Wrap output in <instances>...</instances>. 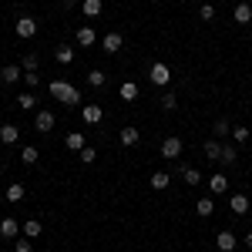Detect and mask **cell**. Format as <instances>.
Returning <instances> with one entry per match:
<instances>
[{
	"label": "cell",
	"mask_w": 252,
	"mask_h": 252,
	"mask_svg": "<svg viewBox=\"0 0 252 252\" xmlns=\"http://www.w3.org/2000/svg\"><path fill=\"white\" fill-rule=\"evenodd\" d=\"M51 94H54V101H64L67 108H78L81 104V91L74 84H67V81H51Z\"/></svg>",
	"instance_id": "obj_1"
},
{
	"label": "cell",
	"mask_w": 252,
	"mask_h": 252,
	"mask_svg": "<svg viewBox=\"0 0 252 252\" xmlns=\"http://www.w3.org/2000/svg\"><path fill=\"white\" fill-rule=\"evenodd\" d=\"M148 78H152V84H158V88H168V84H172V67L161 64V61H155L152 71H148Z\"/></svg>",
	"instance_id": "obj_2"
},
{
	"label": "cell",
	"mask_w": 252,
	"mask_h": 252,
	"mask_svg": "<svg viewBox=\"0 0 252 252\" xmlns=\"http://www.w3.org/2000/svg\"><path fill=\"white\" fill-rule=\"evenodd\" d=\"M182 152H185V141H182L178 135H172V138H165V141H161V158L175 161V158H182Z\"/></svg>",
	"instance_id": "obj_3"
},
{
	"label": "cell",
	"mask_w": 252,
	"mask_h": 252,
	"mask_svg": "<svg viewBox=\"0 0 252 252\" xmlns=\"http://www.w3.org/2000/svg\"><path fill=\"white\" fill-rule=\"evenodd\" d=\"M14 31H17V37H24V40L37 37V20L24 14V17H17V24H14Z\"/></svg>",
	"instance_id": "obj_4"
},
{
	"label": "cell",
	"mask_w": 252,
	"mask_h": 252,
	"mask_svg": "<svg viewBox=\"0 0 252 252\" xmlns=\"http://www.w3.org/2000/svg\"><path fill=\"white\" fill-rule=\"evenodd\" d=\"M54 111H47V108H40L37 115H34V128H37L40 135H47V131H54Z\"/></svg>",
	"instance_id": "obj_5"
},
{
	"label": "cell",
	"mask_w": 252,
	"mask_h": 252,
	"mask_svg": "<svg viewBox=\"0 0 252 252\" xmlns=\"http://www.w3.org/2000/svg\"><path fill=\"white\" fill-rule=\"evenodd\" d=\"M215 246H219V252H235V246H239V235L229 232V229H222V232L215 235Z\"/></svg>",
	"instance_id": "obj_6"
},
{
	"label": "cell",
	"mask_w": 252,
	"mask_h": 252,
	"mask_svg": "<svg viewBox=\"0 0 252 252\" xmlns=\"http://www.w3.org/2000/svg\"><path fill=\"white\" fill-rule=\"evenodd\" d=\"M101 47H104V54H118V51L125 47V37H121L118 31H111V34H104V40H101Z\"/></svg>",
	"instance_id": "obj_7"
},
{
	"label": "cell",
	"mask_w": 252,
	"mask_h": 252,
	"mask_svg": "<svg viewBox=\"0 0 252 252\" xmlns=\"http://www.w3.org/2000/svg\"><path fill=\"white\" fill-rule=\"evenodd\" d=\"M81 118H84V125H101V118H104V111H101V104H84L81 108Z\"/></svg>",
	"instance_id": "obj_8"
},
{
	"label": "cell",
	"mask_w": 252,
	"mask_h": 252,
	"mask_svg": "<svg viewBox=\"0 0 252 252\" xmlns=\"http://www.w3.org/2000/svg\"><path fill=\"white\" fill-rule=\"evenodd\" d=\"M20 232H24V225H20L17 219H0V235L3 239H17Z\"/></svg>",
	"instance_id": "obj_9"
},
{
	"label": "cell",
	"mask_w": 252,
	"mask_h": 252,
	"mask_svg": "<svg viewBox=\"0 0 252 252\" xmlns=\"http://www.w3.org/2000/svg\"><path fill=\"white\" fill-rule=\"evenodd\" d=\"M24 195H27L24 182H10V185H7V192H3V198H7L10 205H17V202H24Z\"/></svg>",
	"instance_id": "obj_10"
},
{
	"label": "cell",
	"mask_w": 252,
	"mask_h": 252,
	"mask_svg": "<svg viewBox=\"0 0 252 252\" xmlns=\"http://www.w3.org/2000/svg\"><path fill=\"white\" fill-rule=\"evenodd\" d=\"M74 37H78L81 47H94V44H97V34H94V27H91V24L78 27V34H74Z\"/></svg>",
	"instance_id": "obj_11"
},
{
	"label": "cell",
	"mask_w": 252,
	"mask_h": 252,
	"mask_svg": "<svg viewBox=\"0 0 252 252\" xmlns=\"http://www.w3.org/2000/svg\"><path fill=\"white\" fill-rule=\"evenodd\" d=\"M20 78H24V67H20V64H7V67L0 71V81H3V84H17Z\"/></svg>",
	"instance_id": "obj_12"
},
{
	"label": "cell",
	"mask_w": 252,
	"mask_h": 252,
	"mask_svg": "<svg viewBox=\"0 0 252 252\" xmlns=\"http://www.w3.org/2000/svg\"><path fill=\"white\" fill-rule=\"evenodd\" d=\"M118 141H121L125 148H135L138 141H141V131H138V128H121V131H118Z\"/></svg>",
	"instance_id": "obj_13"
},
{
	"label": "cell",
	"mask_w": 252,
	"mask_h": 252,
	"mask_svg": "<svg viewBox=\"0 0 252 252\" xmlns=\"http://www.w3.org/2000/svg\"><path fill=\"white\" fill-rule=\"evenodd\" d=\"M202 152H205L209 161H222V141H219V138H209V141L202 145Z\"/></svg>",
	"instance_id": "obj_14"
},
{
	"label": "cell",
	"mask_w": 252,
	"mask_h": 252,
	"mask_svg": "<svg viewBox=\"0 0 252 252\" xmlns=\"http://www.w3.org/2000/svg\"><path fill=\"white\" fill-rule=\"evenodd\" d=\"M209 192H212V195H225V192H229V178H225L222 172H215L212 178H209Z\"/></svg>",
	"instance_id": "obj_15"
},
{
	"label": "cell",
	"mask_w": 252,
	"mask_h": 252,
	"mask_svg": "<svg viewBox=\"0 0 252 252\" xmlns=\"http://www.w3.org/2000/svg\"><path fill=\"white\" fill-rule=\"evenodd\" d=\"M178 175L185 178V185H202V172L192 165H178Z\"/></svg>",
	"instance_id": "obj_16"
},
{
	"label": "cell",
	"mask_w": 252,
	"mask_h": 252,
	"mask_svg": "<svg viewBox=\"0 0 252 252\" xmlns=\"http://www.w3.org/2000/svg\"><path fill=\"white\" fill-rule=\"evenodd\" d=\"M232 20L235 24H252V3H235Z\"/></svg>",
	"instance_id": "obj_17"
},
{
	"label": "cell",
	"mask_w": 252,
	"mask_h": 252,
	"mask_svg": "<svg viewBox=\"0 0 252 252\" xmlns=\"http://www.w3.org/2000/svg\"><path fill=\"white\" fill-rule=\"evenodd\" d=\"M148 185H152L155 192H165V189L172 185V175H168V172H155L152 178H148Z\"/></svg>",
	"instance_id": "obj_18"
},
{
	"label": "cell",
	"mask_w": 252,
	"mask_h": 252,
	"mask_svg": "<svg viewBox=\"0 0 252 252\" xmlns=\"http://www.w3.org/2000/svg\"><path fill=\"white\" fill-rule=\"evenodd\" d=\"M229 212L232 215H246L249 212V198H246V195H232V198H229Z\"/></svg>",
	"instance_id": "obj_19"
},
{
	"label": "cell",
	"mask_w": 252,
	"mask_h": 252,
	"mask_svg": "<svg viewBox=\"0 0 252 252\" xmlns=\"http://www.w3.org/2000/svg\"><path fill=\"white\" fill-rule=\"evenodd\" d=\"M81 10H84V17H88V20H94V17H101L104 3H101V0H84V3H81Z\"/></svg>",
	"instance_id": "obj_20"
},
{
	"label": "cell",
	"mask_w": 252,
	"mask_h": 252,
	"mask_svg": "<svg viewBox=\"0 0 252 252\" xmlns=\"http://www.w3.org/2000/svg\"><path fill=\"white\" fill-rule=\"evenodd\" d=\"M17 138H20V128H17V125H3V128H0V141H3V145H14Z\"/></svg>",
	"instance_id": "obj_21"
},
{
	"label": "cell",
	"mask_w": 252,
	"mask_h": 252,
	"mask_svg": "<svg viewBox=\"0 0 252 252\" xmlns=\"http://www.w3.org/2000/svg\"><path fill=\"white\" fill-rule=\"evenodd\" d=\"M54 61H58V64H74V47L61 44L58 51H54Z\"/></svg>",
	"instance_id": "obj_22"
},
{
	"label": "cell",
	"mask_w": 252,
	"mask_h": 252,
	"mask_svg": "<svg viewBox=\"0 0 252 252\" xmlns=\"http://www.w3.org/2000/svg\"><path fill=\"white\" fill-rule=\"evenodd\" d=\"M212 135L219 138V141H222V138H225V135H232V125H229L225 118H219V121H215V125H212Z\"/></svg>",
	"instance_id": "obj_23"
},
{
	"label": "cell",
	"mask_w": 252,
	"mask_h": 252,
	"mask_svg": "<svg viewBox=\"0 0 252 252\" xmlns=\"http://www.w3.org/2000/svg\"><path fill=\"white\" fill-rule=\"evenodd\" d=\"M17 108H24V111H34V108H37V97H34V91H24V94L17 97Z\"/></svg>",
	"instance_id": "obj_24"
},
{
	"label": "cell",
	"mask_w": 252,
	"mask_h": 252,
	"mask_svg": "<svg viewBox=\"0 0 252 252\" xmlns=\"http://www.w3.org/2000/svg\"><path fill=\"white\" fill-rule=\"evenodd\" d=\"M40 232H44V225H40L37 219H27V222H24V235H27V239H37Z\"/></svg>",
	"instance_id": "obj_25"
},
{
	"label": "cell",
	"mask_w": 252,
	"mask_h": 252,
	"mask_svg": "<svg viewBox=\"0 0 252 252\" xmlns=\"http://www.w3.org/2000/svg\"><path fill=\"white\" fill-rule=\"evenodd\" d=\"M64 145H67L71 152H81V148H84V135H81V131H71V135L64 138Z\"/></svg>",
	"instance_id": "obj_26"
},
{
	"label": "cell",
	"mask_w": 252,
	"mask_h": 252,
	"mask_svg": "<svg viewBox=\"0 0 252 252\" xmlns=\"http://www.w3.org/2000/svg\"><path fill=\"white\" fill-rule=\"evenodd\" d=\"M88 84H91V88H104V84H108V74H104L101 67H94V71L88 74Z\"/></svg>",
	"instance_id": "obj_27"
},
{
	"label": "cell",
	"mask_w": 252,
	"mask_h": 252,
	"mask_svg": "<svg viewBox=\"0 0 252 252\" xmlns=\"http://www.w3.org/2000/svg\"><path fill=\"white\" fill-rule=\"evenodd\" d=\"M195 212L202 215V219H209V215L215 212V202H212V198H198V205H195Z\"/></svg>",
	"instance_id": "obj_28"
},
{
	"label": "cell",
	"mask_w": 252,
	"mask_h": 252,
	"mask_svg": "<svg viewBox=\"0 0 252 252\" xmlns=\"http://www.w3.org/2000/svg\"><path fill=\"white\" fill-rule=\"evenodd\" d=\"M20 67H24V71H37V67H40V58L34 54V51H27V54H24V61H20Z\"/></svg>",
	"instance_id": "obj_29"
},
{
	"label": "cell",
	"mask_w": 252,
	"mask_h": 252,
	"mask_svg": "<svg viewBox=\"0 0 252 252\" xmlns=\"http://www.w3.org/2000/svg\"><path fill=\"white\" fill-rule=\"evenodd\" d=\"M138 97V84L135 81H125V84H121V101H135Z\"/></svg>",
	"instance_id": "obj_30"
},
{
	"label": "cell",
	"mask_w": 252,
	"mask_h": 252,
	"mask_svg": "<svg viewBox=\"0 0 252 252\" xmlns=\"http://www.w3.org/2000/svg\"><path fill=\"white\" fill-rule=\"evenodd\" d=\"M232 138H235V145H246L252 138V131L249 128H242V125H232Z\"/></svg>",
	"instance_id": "obj_31"
},
{
	"label": "cell",
	"mask_w": 252,
	"mask_h": 252,
	"mask_svg": "<svg viewBox=\"0 0 252 252\" xmlns=\"http://www.w3.org/2000/svg\"><path fill=\"white\" fill-rule=\"evenodd\" d=\"M37 148H34V145H27V148H24V152H20V161H24V165H37Z\"/></svg>",
	"instance_id": "obj_32"
},
{
	"label": "cell",
	"mask_w": 252,
	"mask_h": 252,
	"mask_svg": "<svg viewBox=\"0 0 252 252\" xmlns=\"http://www.w3.org/2000/svg\"><path fill=\"white\" fill-rule=\"evenodd\" d=\"M158 104H161V111H175V108H178V101H175L172 91H165V94L158 97Z\"/></svg>",
	"instance_id": "obj_33"
},
{
	"label": "cell",
	"mask_w": 252,
	"mask_h": 252,
	"mask_svg": "<svg viewBox=\"0 0 252 252\" xmlns=\"http://www.w3.org/2000/svg\"><path fill=\"white\" fill-rule=\"evenodd\" d=\"M235 158H239V148H235V145H222V161H225V165H232Z\"/></svg>",
	"instance_id": "obj_34"
},
{
	"label": "cell",
	"mask_w": 252,
	"mask_h": 252,
	"mask_svg": "<svg viewBox=\"0 0 252 252\" xmlns=\"http://www.w3.org/2000/svg\"><path fill=\"white\" fill-rule=\"evenodd\" d=\"M14 246H17V252H31V249H34V239H27V235H17V239H14Z\"/></svg>",
	"instance_id": "obj_35"
},
{
	"label": "cell",
	"mask_w": 252,
	"mask_h": 252,
	"mask_svg": "<svg viewBox=\"0 0 252 252\" xmlns=\"http://www.w3.org/2000/svg\"><path fill=\"white\" fill-rule=\"evenodd\" d=\"M78 158H81V161H84V165H91V161H94V158H97V152H94V148H91V145H84V148H81V152H78Z\"/></svg>",
	"instance_id": "obj_36"
},
{
	"label": "cell",
	"mask_w": 252,
	"mask_h": 252,
	"mask_svg": "<svg viewBox=\"0 0 252 252\" xmlns=\"http://www.w3.org/2000/svg\"><path fill=\"white\" fill-rule=\"evenodd\" d=\"M37 81H40L37 71H24V84H27V91H34V88H37Z\"/></svg>",
	"instance_id": "obj_37"
},
{
	"label": "cell",
	"mask_w": 252,
	"mask_h": 252,
	"mask_svg": "<svg viewBox=\"0 0 252 252\" xmlns=\"http://www.w3.org/2000/svg\"><path fill=\"white\" fill-rule=\"evenodd\" d=\"M198 17H202V20H212L215 17V7H212V3H198Z\"/></svg>",
	"instance_id": "obj_38"
},
{
	"label": "cell",
	"mask_w": 252,
	"mask_h": 252,
	"mask_svg": "<svg viewBox=\"0 0 252 252\" xmlns=\"http://www.w3.org/2000/svg\"><path fill=\"white\" fill-rule=\"evenodd\" d=\"M61 7H64V10H74V7H78V0H61Z\"/></svg>",
	"instance_id": "obj_39"
},
{
	"label": "cell",
	"mask_w": 252,
	"mask_h": 252,
	"mask_svg": "<svg viewBox=\"0 0 252 252\" xmlns=\"http://www.w3.org/2000/svg\"><path fill=\"white\" fill-rule=\"evenodd\" d=\"M242 246H246V249H252V229L246 235H242Z\"/></svg>",
	"instance_id": "obj_40"
},
{
	"label": "cell",
	"mask_w": 252,
	"mask_h": 252,
	"mask_svg": "<svg viewBox=\"0 0 252 252\" xmlns=\"http://www.w3.org/2000/svg\"><path fill=\"white\" fill-rule=\"evenodd\" d=\"M148 3H161V0H148Z\"/></svg>",
	"instance_id": "obj_41"
},
{
	"label": "cell",
	"mask_w": 252,
	"mask_h": 252,
	"mask_svg": "<svg viewBox=\"0 0 252 252\" xmlns=\"http://www.w3.org/2000/svg\"><path fill=\"white\" fill-rule=\"evenodd\" d=\"M189 3H202V0H189Z\"/></svg>",
	"instance_id": "obj_42"
},
{
	"label": "cell",
	"mask_w": 252,
	"mask_h": 252,
	"mask_svg": "<svg viewBox=\"0 0 252 252\" xmlns=\"http://www.w3.org/2000/svg\"><path fill=\"white\" fill-rule=\"evenodd\" d=\"M0 202H3V195H0Z\"/></svg>",
	"instance_id": "obj_43"
},
{
	"label": "cell",
	"mask_w": 252,
	"mask_h": 252,
	"mask_svg": "<svg viewBox=\"0 0 252 252\" xmlns=\"http://www.w3.org/2000/svg\"><path fill=\"white\" fill-rule=\"evenodd\" d=\"M0 172H3V165H0Z\"/></svg>",
	"instance_id": "obj_44"
}]
</instances>
